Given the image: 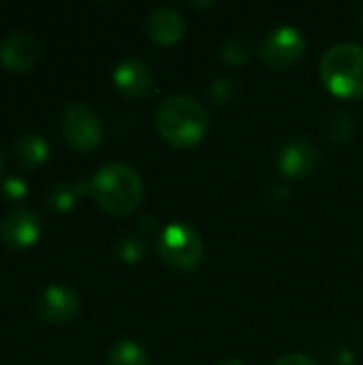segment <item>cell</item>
I'll use <instances>...</instances> for the list:
<instances>
[{
    "label": "cell",
    "instance_id": "6da1fadb",
    "mask_svg": "<svg viewBox=\"0 0 363 365\" xmlns=\"http://www.w3.org/2000/svg\"><path fill=\"white\" fill-rule=\"evenodd\" d=\"M154 124L158 135L173 148H193L203 141L210 118L197 98L188 94H173L156 107Z\"/></svg>",
    "mask_w": 363,
    "mask_h": 365
},
{
    "label": "cell",
    "instance_id": "9c48e42d",
    "mask_svg": "<svg viewBox=\"0 0 363 365\" xmlns=\"http://www.w3.org/2000/svg\"><path fill=\"white\" fill-rule=\"evenodd\" d=\"M81 308V299L75 289L66 284H49L36 297V312L47 323H66Z\"/></svg>",
    "mask_w": 363,
    "mask_h": 365
},
{
    "label": "cell",
    "instance_id": "ba28073f",
    "mask_svg": "<svg viewBox=\"0 0 363 365\" xmlns=\"http://www.w3.org/2000/svg\"><path fill=\"white\" fill-rule=\"evenodd\" d=\"M43 233L39 214L30 207H13L0 222V240L11 248H28Z\"/></svg>",
    "mask_w": 363,
    "mask_h": 365
},
{
    "label": "cell",
    "instance_id": "ac0fdd59",
    "mask_svg": "<svg viewBox=\"0 0 363 365\" xmlns=\"http://www.w3.org/2000/svg\"><path fill=\"white\" fill-rule=\"evenodd\" d=\"M274 365H319L317 361H312L310 357L306 355H300V353H293V355H285L280 357Z\"/></svg>",
    "mask_w": 363,
    "mask_h": 365
},
{
    "label": "cell",
    "instance_id": "9a60e30c",
    "mask_svg": "<svg viewBox=\"0 0 363 365\" xmlns=\"http://www.w3.org/2000/svg\"><path fill=\"white\" fill-rule=\"evenodd\" d=\"M47 199H49L51 207H56V210H71L75 205V199H77V188H71L64 184L53 186Z\"/></svg>",
    "mask_w": 363,
    "mask_h": 365
},
{
    "label": "cell",
    "instance_id": "7a4b0ae2",
    "mask_svg": "<svg viewBox=\"0 0 363 365\" xmlns=\"http://www.w3.org/2000/svg\"><path fill=\"white\" fill-rule=\"evenodd\" d=\"M90 192L103 210L124 216L141 205L143 182L131 165L109 163L92 175Z\"/></svg>",
    "mask_w": 363,
    "mask_h": 365
},
{
    "label": "cell",
    "instance_id": "d6986e66",
    "mask_svg": "<svg viewBox=\"0 0 363 365\" xmlns=\"http://www.w3.org/2000/svg\"><path fill=\"white\" fill-rule=\"evenodd\" d=\"M218 365H244L242 361H237V359H225V361H220Z\"/></svg>",
    "mask_w": 363,
    "mask_h": 365
},
{
    "label": "cell",
    "instance_id": "5b68a950",
    "mask_svg": "<svg viewBox=\"0 0 363 365\" xmlns=\"http://www.w3.org/2000/svg\"><path fill=\"white\" fill-rule=\"evenodd\" d=\"M62 133L66 141L81 152L94 150L103 139V126L98 115L86 103H68L62 111Z\"/></svg>",
    "mask_w": 363,
    "mask_h": 365
},
{
    "label": "cell",
    "instance_id": "4fadbf2b",
    "mask_svg": "<svg viewBox=\"0 0 363 365\" xmlns=\"http://www.w3.org/2000/svg\"><path fill=\"white\" fill-rule=\"evenodd\" d=\"M49 156V145L39 133H24L15 143V158L21 167H36Z\"/></svg>",
    "mask_w": 363,
    "mask_h": 365
},
{
    "label": "cell",
    "instance_id": "30bf717a",
    "mask_svg": "<svg viewBox=\"0 0 363 365\" xmlns=\"http://www.w3.org/2000/svg\"><path fill=\"white\" fill-rule=\"evenodd\" d=\"M113 83L116 88L128 98H143L150 94L154 86L152 68L139 58H124L113 68Z\"/></svg>",
    "mask_w": 363,
    "mask_h": 365
},
{
    "label": "cell",
    "instance_id": "2e32d148",
    "mask_svg": "<svg viewBox=\"0 0 363 365\" xmlns=\"http://www.w3.org/2000/svg\"><path fill=\"white\" fill-rule=\"evenodd\" d=\"M116 250H118L120 259H124V261L133 263V261H139V259L143 257L145 246H143V242H141V240H137V237H122V240L118 242Z\"/></svg>",
    "mask_w": 363,
    "mask_h": 365
},
{
    "label": "cell",
    "instance_id": "8fae6325",
    "mask_svg": "<svg viewBox=\"0 0 363 365\" xmlns=\"http://www.w3.org/2000/svg\"><path fill=\"white\" fill-rule=\"evenodd\" d=\"M184 30H186L184 19L180 17L178 11L169 6L154 9L145 19V34L158 45H171L180 41L184 36Z\"/></svg>",
    "mask_w": 363,
    "mask_h": 365
},
{
    "label": "cell",
    "instance_id": "8992f818",
    "mask_svg": "<svg viewBox=\"0 0 363 365\" xmlns=\"http://www.w3.org/2000/svg\"><path fill=\"white\" fill-rule=\"evenodd\" d=\"M304 49L306 36L293 26H280L261 41L259 56L272 68H287L302 58Z\"/></svg>",
    "mask_w": 363,
    "mask_h": 365
},
{
    "label": "cell",
    "instance_id": "52a82bcc",
    "mask_svg": "<svg viewBox=\"0 0 363 365\" xmlns=\"http://www.w3.org/2000/svg\"><path fill=\"white\" fill-rule=\"evenodd\" d=\"M43 56V43L28 30H13L0 41V64L9 71H28Z\"/></svg>",
    "mask_w": 363,
    "mask_h": 365
},
{
    "label": "cell",
    "instance_id": "3957f363",
    "mask_svg": "<svg viewBox=\"0 0 363 365\" xmlns=\"http://www.w3.org/2000/svg\"><path fill=\"white\" fill-rule=\"evenodd\" d=\"M321 79L336 96H363V47L357 43H338L321 60Z\"/></svg>",
    "mask_w": 363,
    "mask_h": 365
},
{
    "label": "cell",
    "instance_id": "e0dca14e",
    "mask_svg": "<svg viewBox=\"0 0 363 365\" xmlns=\"http://www.w3.org/2000/svg\"><path fill=\"white\" fill-rule=\"evenodd\" d=\"M2 192H4V197H6V199H11V201H19V199H24V197H26V192H28V184H26L19 175H6V178H4V182H2Z\"/></svg>",
    "mask_w": 363,
    "mask_h": 365
},
{
    "label": "cell",
    "instance_id": "7c38bea8",
    "mask_svg": "<svg viewBox=\"0 0 363 365\" xmlns=\"http://www.w3.org/2000/svg\"><path fill=\"white\" fill-rule=\"evenodd\" d=\"M319 160V150L308 141H293L278 154V169L287 178H304L308 175Z\"/></svg>",
    "mask_w": 363,
    "mask_h": 365
},
{
    "label": "cell",
    "instance_id": "5bb4252c",
    "mask_svg": "<svg viewBox=\"0 0 363 365\" xmlns=\"http://www.w3.org/2000/svg\"><path fill=\"white\" fill-rule=\"evenodd\" d=\"M109 365H150V357L137 342L120 340L109 349Z\"/></svg>",
    "mask_w": 363,
    "mask_h": 365
},
{
    "label": "cell",
    "instance_id": "277c9868",
    "mask_svg": "<svg viewBox=\"0 0 363 365\" xmlns=\"http://www.w3.org/2000/svg\"><path fill=\"white\" fill-rule=\"evenodd\" d=\"M156 250L165 265L178 272H188L195 269L203 259V240L193 227L169 225L160 233Z\"/></svg>",
    "mask_w": 363,
    "mask_h": 365
},
{
    "label": "cell",
    "instance_id": "ffe728a7",
    "mask_svg": "<svg viewBox=\"0 0 363 365\" xmlns=\"http://www.w3.org/2000/svg\"><path fill=\"white\" fill-rule=\"evenodd\" d=\"M2 163H4V156H2V150H0V169H2Z\"/></svg>",
    "mask_w": 363,
    "mask_h": 365
}]
</instances>
